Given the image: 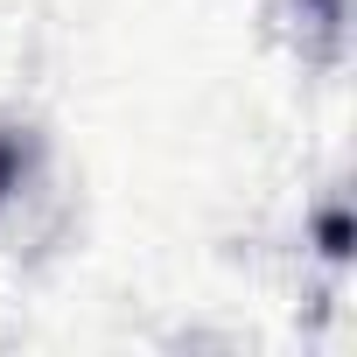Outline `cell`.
<instances>
[{
  "mask_svg": "<svg viewBox=\"0 0 357 357\" xmlns=\"http://www.w3.org/2000/svg\"><path fill=\"white\" fill-rule=\"evenodd\" d=\"M29 175V140L22 133H0V197H15Z\"/></svg>",
  "mask_w": 357,
  "mask_h": 357,
  "instance_id": "6da1fadb",
  "label": "cell"
},
{
  "mask_svg": "<svg viewBox=\"0 0 357 357\" xmlns=\"http://www.w3.org/2000/svg\"><path fill=\"white\" fill-rule=\"evenodd\" d=\"M301 8L322 22V29H336V15H343V0H301Z\"/></svg>",
  "mask_w": 357,
  "mask_h": 357,
  "instance_id": "7a4b0ae2",
  "label": "cell"
}]
</instances>
